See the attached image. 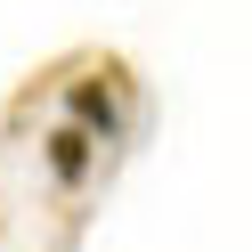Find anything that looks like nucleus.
Masks as SVG:
<instances>
[{"label": "nucleus", "instance_id": "nucleus-1", "mask_svg": "<svg viewBox=\"0 0 252 252\" xmlns=\"http://www.w3.org/2000/svg\"><path fill=\"white\" fill-rule=\"evenodd\" d=\"M122 90H130V73L106 57L98 73H73L65 82V106H73V122H82L90 138H122Z\"/></svg>", "mask_w": 252, "mask_h": 252}, {"label": "nucleus", "instance_id": "nucleus-2", "mask_svg": "<svg viewBox=\"0 0 252 252\" xmlns=\"http://www.w3.org/2000/svg\"><path fill=\"white\" fill-rule=\"evenodd\" d=\"M41 163H49V179H57V187H82V179H90V163H98V138H90L82 122H57V130L41 138Z\"/></svg>", "mask_w": 252, "mask_h": 252}]
</instances>
